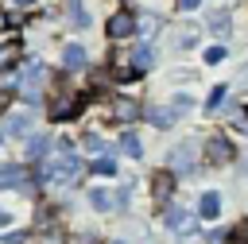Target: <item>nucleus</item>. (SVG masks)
Returning <instances> with one entry per match:
<instances>
[{
	"instance_id": "obj_1",
	"label": "nucleus",
	"mask_w": 248,
	"mask_h": 244,
	"mask_svg": "<svg viewBox=\"0 0 248 244\" xmlns=\"http://www.w3.org/2000/svg\"><path fill=\"white\" fill-rule=\"evenodd\" d=\"M81 159L74 155V143H54V155L50 159H43V167H39V178L43 182H78L81 178Z\"/></svg>"
},
{
	"instance_id": "obj_2",
	"label": "nucleus",
	"mask_w": 248,
	"mask_h": 244,
	"mask_svg": "<svg viewBox=\"0 0 248 244\" xmlns=\"http://www.w3.org/2000/svg\"><path fill=\"white\" fill-rule=\"evenodd\" d=\"M78 112H81V97L74 89H58L50 101V120H74Z\"/></svg>"
},
{
	"instance_id": "obj_3",
	"label": "nucleus",
	"mask_w": 248,
	"mask_h": 244,
	"mask_svg": "<svg viewBox=\"0 0 248 244\" xmlns=\"http://www.w3.org/2000/svg\"><path fill=\"white\" fill-rule=\"evenodd\" d=\"M136 27H140V23H136V15H132V12H124V8L108 15V39H128Z\"/></svg>"
},
{
	"instance_id": "obj_4",
	"label": "nucleus",
	"mask_w": 248,
	"mask_h": 244,
	"mask_svg": "<svg viewBox=\"0 0 248 244\" xmlns=\"http://www.w3.org/2000/svg\"><path fill=\"white\" fill-rule=\"evenodd\" d=\"M136 116H140V101H132V97H116L108 108V120H116V124H132Z\"/></svg>"
},
{
	"instance_id": "obj_5",
	"label": "nucleus",
	"mask_w": 248,
	"mask_h": 244,
	"mask_svg": "<svg viewBox=\"0 0 248 244\" xmlns=\"http://www.w3.org/2000/svg\"><path fill=\"white\" fill-rule=\"evenodd\" d=\"M194 159H198V147H194V143H178V147L170 151V174L194 170Z\"/></svg>"
},
{
	"instance_id": "obj_6",
	"label": "nucleus",
	"mask_w": 248,
	"mask_h": 244,
	"mask_svg": "<svg viewBox=\"0 0 248 244\" xmlns=\"http://www.w3.org/2000/svg\"><path fill=\"white\" fill-rule=\"evenodd\" d=\"M205 159H209L213 167H225V163L232 159V147H229V139H225V136H213V139L205 143Z\"/></svg>"
},
{
	"instance_id": "obj_7",
	"label": "nucleus",
	"mask_w": 248,
	"mask_h": 244,
	"mask_svg": "<svg viewBox=\"0 0 248 244\" xmlns=\"http://www.w3.org/2000/svg\"><path fill=\"white\" fill-rule=\"evenodd\" d=\"M170 190H174V174H170V170H159V174H151V198H155L159 205L170 198Z\"/></svg>"
},
{
	"instance_id": "obj_8",
	"label": "nucleus",
	"mask_w": 248,
	"mask_h": 244,
	"mask_svg": "<svg viewBox=\"0 0 248 244\" xmlns=\"http://www.w3.org/2000/svg\"><path fill=\"white\" fill-rule=\"evenodd\" d=\"M167 229H170V232H190V229H194V213L170 205V209H167Z\"/></svg>"
},
{
	"instance_id": "obj_9",
	"label": "nucleus",
	"mask_w": 248,
	"mask_h": 244,
	"mask_svg": "<svg viewBox=\"0 0 248 244\" xmlns=\"http://www.w3.org/2000/svg\"><path fill=\"white\" fill-rule=\"evenodd\" d=\"M0 186H8V190H31L23 167H0Z\"/></svg>"
},
{
	"instance_id": "obj_10",
	"label": "nucleus",
	"mask_w": 248,
	"mask_h": 244,
	"mask_svg": "<svg viewBox=\"0 0 248 244\" xmlns=\"http://www.w3.org/2000/svg\"><path fill=\"white\" fill-rule=\"evenodd\" d=\"M124 198H128V194H108V190H93V194H89V205H93V209H105V213H108V209H116V205H120Z\"/></svg>"
},
{
	"instance_id": "obj_11",
	"label": "nucleus",
	"mask_w": 248,
	"mask_h": 244,
	"mask_svg": "<svg viewBox=\"0 0 248 244\" xmlns=\"http://www.w3.org/2000/svg\"><path fill=\"white\" fill-rule=\"evenodd\" d=\"M198 213H202L205 221H213V217L221 213V194H213V190H209V194H202V201H198Z\"/></svg>"
},
{
	"instance_id": "obj_12",
	"label": "nucleus",
	"mask_w": 248,
	"mask_h": 244,
	"mask_svg": "<svg viewBox=\"0 0 248 244\" xmlns=\"http://www.w3.org/2000/svg\"><path fill=\"white\" fill-rule=\"evenodd\" d=\"M16 62H19V39H4L0 43V70H8Z\"/></svg>"
},
{
	"instance_id": "obj_13",
	"label": "nucleus",
	"mask_w": 248,
	"mask_h": 244,
	"mask_svg": "<svg viewBox=\"0 0 248 244\" xmlns=\"http://www.w3.org/2000/svg\"><path fill=\"white\" fill-rule=\"evenodd\" d=\"M62 66H66V70H81V66H85V50H81L78 43H70V46L62 50Z\"/></svg>"
},
{
	"instance_id": "obj_14",
	"label": "nucleus",
	"mask_w": 248,
	"mask_h": 244,
	"mask_svg": "<svg viewBox=\"0 0 248 244\" xmlns=\"http://www.w3.org/2000/svg\"><path fill=\"white\" fill-rule=\"evenodd\" d=\"M66 15H70V23H74V27H89V15H85V8H81L78 0H70V4H66Z\"/></svg>"
},
{
	"instance_id": "obj_15",
	"label": "nucleus",
	"mask_w": 248,
	"mask_h": 244,
	"mask_svg": "<svg viewBox=\"0 0 248 244\" xmlns=\"http://www.w3.org/2000/svg\"><path fill=\"white\" fill-rule=\"evenodd\" d=\"M120 147H124L132 159H140V155H143V143H140V136H136V132H124V136H120Z\"/></svg>"
},
{
	"instance_id": "obj_16",
	"label": "nucleus",
	"mask_w": 248,
	"mask_h": 244,
	"mask_svg": "<svg viewBox=\"0 0 248 244\" xmlns=\"http://www.w3.org/2000/svg\"><path fill=\"white\" fill-rule=\"evenodd\" d=\"M155 128H170L174 124V108H151V116H147Z\"/></svg>"
},
{
	"instance_id": "obj_17",
	"label": "nucleus",
	"mask_w": 248,
	"mask_h": 244,
	"mask_svg": "<svg viewBox=\"0 0 248 244\" xmlns=\"http://www.w3.org/2000/svg\"><path fill=\"white\" fill-rule=\"evenodd\" d=\"M46 147H54V143H50L46 136H35V139L27 143V155H31V159H46Z\"/></svg>"
},
{
	"instance_id": "obj_18",
	"label": "nucleus",
	"mask_w": 248,
	"mask_h": 244,
	"mask_svg": "<svg viewBox=\"0 0 248 244\" xmlns=\"http://www.w3.org/2000/svg\"><path fill=\"white\" fill-rule=\"evenodd\" d=\"M35 244H66V236H62V229L50 225V229H43V232L35 236Z\"/></svg>"
},
{
	"instance_id": "obj_19",
	"label": "nucleus",
	"mask_w": 248,
	"mask_h": 244,
	"mask_svg": "<svg viewBox=\"0 0 248 244\" xmlns=\"http://www.w3.org/2000/svg\"><path fill=\"white\" fill-rule=\"evenodd\" d=\"M132 66H136V70H147V66H151V46H136V50H132Z\"/></svg>"
},
{
	"instance_id": "obj_20",
	"label": "nucleus",
	"mask_w": 248,
	"mask_h": 244,
	"mask_svg": "<svg viewBox=\"0 0 248 244\" xmlns=\"http://www.w3.org/2000/svg\"><path fill=\"white\" fill-rule=\"evenodd\" d=\"M27 128H31V120H27V116H12V120H8V132H12V136H23Z\"/></svg>"
},
{
	"instance_id": "obj_21",
	"label": "nucleus",
	"mask_w": 248,
	"mask_h": 244,
	"mask_svg": "<svg viewBox=\"0 0 248 244\" xmlns=\"http://www.w3.org/2000/svg\"><path fill=\"white\" fill-rule=\"evenodd\" d=\"M112 170H116V163H112V159H105V155L93 163V174H112Z\"/></svg>"
},
{
	"instance_id": "obj_22",
	"label": "nucleus",
	"mask_w": 248,
	"mask_h": 244,
	"mask_svg": "<svg viewBox=\"0 0 248 244\" xmlns=\"http://www.w3.org/2000/svg\"><path fill=\"white\" fill-rule=\"evenodd\" d=\"M225 101V85H213V93H209V108H217Z\"/></svg>"
},
{
	"instance_id": "obj_23",
	"label": "nucleus",
	"mask_w": 248,
	"mask_h": 244,
	"mask_svg": "<svg viewBox=\"0 0 248 244\" xmlns=\"http://www.w3.org/2000/svg\"><path fill=\"white\" fill-rule=\"evenodd\" d=\"M229 236H232V240H236V244H248V225H236V229H232V232H229Z\"/></svg>"
},
{
	"instance_id": "obj_24",
	"label": "nucleus",
	"mask_w": 248,
	"mask_h": 244,
	"mask_svg": "<svg viewBox=\"0 0 248 244\" xmlns=\"http://www.w3.org/2000/svg\"><path fill=\"white\" fill-rule=\"evenodd\" d=\"M209 27H213V31H217V35H225V31H229V15H217V19H213V23H209Z\"/></svg>"
},
{
	"instance_id": "obj_25",
	"label": "nucleus",
	"mask_w": 248,
	"mask_h": 244,
	"mask_svg": "<svg viewBox=\"0 0 248 244\" xmlns=\"http://www.w3.org/2000/svg\"><path fill=\"white\" fill-rule=\"evenodd\" d=\"M221 58H225V46H209L205 50V62H221Z\"/></svg>"
},
{
	"instance_id": "obj_26",
	"label": "nucleus",
	"mask_w": 248,
	"mask_h": 244,
	"mask_svg": "<svg viewBox=\"0 0 248 244\" xmlns=\"http://www.w3.org/2000/svg\"><path fill=\"white\" fill-rule=\"evenodd\" d=\"M155 27H159V19H140V27H136V31H143V35H151Z\"/></svg>"
},
{
	"instance_id": "obj_27",
	"label": "nucleus",
	"mask_w": 248,
	"mask_h": 244,
	"mask_svg": "<svg viewBox=\"0 0 248 244\" xmlns=\"http://www.w3.org/2000/svg\"><path fill=\"white\" fill-rule=\"evenodd\" d=\"M27 240H31L27 232H8V244H27Z\"/></svg>"
},
{
	"instance_id": "obj_28",
	"label": "nucleus",
	"mask_w": 248,
	"mask_h": 244,
	"mask_svg": "<svg viewBox=\"0 0 248 244\" xmlns=\"http://www.w3.org/2000/svg\"><path fill=\"white\" fill-rule=\"evenodd\" d=\"M12 97H16V93H12V89H0V112H4V108H8V105H12Z\"/></svg>"
},
{
	"instance_id": "obj_29",
	"label": "nucleus",
	"mask_w": 248,
	"mask_h": 244,
	"mask_svg": "<svg viewBox=\"0 0 248 244\" xmlns=\"http://www.w3.org/2000/svg\"><path fill=\"white\" fill-rule=\"evenodd\" d=\"M85 147H93V151H101V136H93V132H89V136H85Z\"/></svg>"
},
{
	"instance_id": "obj_30",
	"label": "nucleus",
	"mask_w": 248,
	"mask_h": 244,
	"mask_svg": "<svg viewBox=\"0 0 248 244\" xmlns=\"http://www.w3.org/2000/svg\"><path fill=\"white\" fill-rule=\"evenodd\" d=\"M202 0H178V8H198Z\"/></svg>"
},
{
	"instance_id": "obj_31",
	"label": "nucleus",
	"mask_w": 248,
	"mask_h": 244,
	"mask_svg": "<svg viewBox=\"0 0 248 244\" xmlns=\"http://www.w3.org/2000/svg\"><path fill=\"white\" fill-rule=\"evenodd\" d=\"M78 244H97V240H93V236H81V240H78Z\"/></svg>"
},
{
	"instance_id": "obj_32",
	"label": "nucleus",
	"mask_w": 248,
	"mask_h": 244,
	"mask_svg": "<svg viewBox=\"0 0 248 244\" xmlns=\"http://www.w3.org/2000/svg\"><path fill=\"white\" fill-rule=\"evenodd\" d=\"M4 225H8V217H4V213H0V229H4Z\"/></svg>"
},
{
	"instance_id": "obj_33",
	"label": "nucleus",
	"mask_w": 248,
	"mask_h": 244,
	"mask_svg": "<svg viewBox=\"0 0 248 244\" xmlns=\"http://www.w3.org/2000/svg\"><path fill=\"white\" fill-rule=\"evenodd\" d=\"M0 139H4V132H0Z\"/></svg>"
},
{
	"instance_id": "obj_34",
	"label": "nucleus",
	"mask_w": 248,
	"mask_h": 244,
	"mask_svg": "<svg viewBox=\"0 0 248 244\" xmlns=\"http://www.w3.org/2000/svg\"><path fill=\"white\" fill-rule=\"evenodd\" d=\"M19 4H27V0H19Z\"/></svg>"
}]
</instances>
